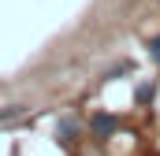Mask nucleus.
I'll return each instance as SVG.
<instances>
[{"label": "nucleus", "mask_w": 160, "mask_h": 156, "mask_svg": "<svg viewBox=\"0 0 160 156\" xmlns=\"http://www.w3.org/2000/svg\"><path fill=\"white\" fill-rule=\"evenodd\" d=\"M89 126H93V134H97V138H108V134H116L119 119H112V115H93V119H89Z\"/></svg>", "instance_id": "1"}, {"label": "nucleus", "mask_w": 160, "mask_h": 156, "mask_svg": "<svg viewBox=\"0 0 160 156\" xmlns=\"http://www.w3.org/2000/svg\"><path fill=\"white\" fill-rule=\"evenodd\" d=\"M75 134H78V123H75V119H60V123H56V141H60V145H71Z\"/></svg>", "instance_id": "2"}, {"label": "nucleus", "mask_w": 160, "mask_h": 156, "mask_svg": "<svg viewBox=\"0 0 160 156\" xmlns=\"http://www.w3.org/2000/svg\"><path fill=\"white\" fill-rule=\"evenodd\" d=\"M22 112H26L22 104H11V108H4V112H0V126H8V123H15V119L22 115Z\"/></svg>", "instance_id": "3"}, {"label": "nucleus", "mask_w": 160, "mask_h": 156, "mask_svg": "<svg viewBox=\"0 0 160 156\" xmlns=\"http://www.w3.org/2000/svg\"><path fill=\"white\" fill-rule=\"evenodd\" d=\"M149 56L160 63V34H157V37H149Z\"/></svg>", "instance_id": "4"}, {"label": "nucleus", "mask_w": 160, "mask_h": 156, "mask_svg": "<svg viewBox=\"0 0 160 156\" xmlns=\"http://www.w3.org/2000/svg\"><path fill=\"white\" fill-rule=\"evenodd\" d=\"M153 97V85H138V100H149Z\"/></svg>", "instance_id": "5"}]
</instances>
